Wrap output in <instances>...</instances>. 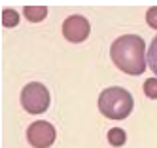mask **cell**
I'll list each match as a JSON object with an SVG mask.
<instances>
[{"instance_id": "obj_1", "label": "cell", "mask_w": 157, "mask_h": 148, "mask_svg": "<svg viewBox=\"0 0 157 148\" xmlns=\"http://www.w3.org/2000/svg\"><path fill=\"white\" fill-rule=\"evenodd\" d=\"M110 55L114 65L125 74L136 76L146 70V63H148L146 44L136 34H125V36L114 40L110 48Z\"/></svg>"}, {"instance_id": "obj_2", "label": "cell", "mask_w": 157, "mask_h": 148, "mask_svg": "<svg viewBox=\"0 0 157 148\" xmlns=\"http://www.w3.org/2000/svg\"><path fill=\"white\" fill-rule=\"evenodd\" d=\"M98 110L110 120H123L132 112V95L123 87H108L98 97Z\"/></svg>"}, {"instance_id": "obj_3", "label": "cell", "mask_w": 157, "mask_h": 148, "mask_svg": "<svg viewBox=\"0 0 157 148\" xmlns=\"http://www.w3.org/2000/svg\"><path fill=\"white\" fill-rule=\"evenodd\" d=\"M21 105L29 114H42L49 106V91L44 84L32 82L21 91Z\"/></svg>"}, {"instance_id": "obj_4", "label": "cell", "mask_w": 157, "mask_h": 148, "mask_svg": "<svg viewBox=\"0 0 157 148\" xmlns=\"http://www.w3.org/2000/svg\"><path fill=\"white\" fill-rule=\"evenodd\" d=\"M55 127L49 122H34L27 129V139L34 148H49L55 142Z\"/></svg>"}, {"instance_id": "obj_5", "label": "cell", "mask_w": 157, "mask_h": 148, "mask_svg": "<svg viewBox=\"0 0 157 148\" xmlns=\"http://www.w3.org/2000/svg\"><path fill=\"white\" fill-rule=\"evenodd\" d=\"M63 34L68 42H83L89 36V21L83 15H70L63 23Z\"/></svg>"}, {"instance_id": "obj_6", "label": "cell", "mask_w": 157, "mask_h": 148, "mask_svg": "<svg viewBox=\"0 0 157 148\" xmlns=\"http://www.w3.org/2000/svg\"><path fill=\"white\" fill-rule=\"evenodd\" d=\"M23 11H25V17L32 23H38L48 15V8H44V6H27Z\"/></svg>"}, {"instance_id": "obj_7", "label": "cell", "mask_w": 157, "mask_h": 148, "mask_svg": "<svg viewBox=\"0 0 157 148\" xmlns=\"http://www.w3.org/2000/svg\"><path fill=\"white\" fill-rule=\"evenodd\" d=\"M125 141H127V135H125V131H123V129L112 127L108 131V142L112 146H123V144H125Z\"/></svg>"}, {"instance_id": "obj_8", "label": "cell", "mask_w": 157, "mask_h": 148, "mask_svg": "<svg viewBox=\"0 0 157 148\" xmlns=\"http://www.w3.org/2000/svg\"><path fill=\"white\" fill-rule=\"evenodd\" d=\"M148 65L153 70V74L157 76V36L151 40L150 44V51H148Z\"/></svg>"}, {"instance_id": "obj_9", "label": "cell", "mask_w": 157, "mask_h": 148, "mask_svg": "<svg viewBox=\"0 0 157 148\" xmlns=\"http://www.w3.org/2000/svg\"><path fill=\"white\" fill-rule=\"evenodd\" d=\"M2 23L4 27H15L19 23V14L15 10H2Z\"/></svg>"}, {"instance_id": "obj_10", "label": "cell", "mask_w": 157, "mask_h": 148, "mask_svg": "<svg viewBox=\"0 0 157 148\" xmlns=\"http://www.w3.org/2000/svg\"><path fill=\"white\" fill-rule=\"evenodd\" d=\"M144 93L150 99H157V78H150L144 82Z\"/></svg>"}, {"instance_id": "obj_11", "label": "cell", "mask_w": 157, "mask_h": 148, "mask_svg": "<svg viewBox=\"0 0 157 148\" xmlns=\"http://www.w3.org/2000/svg\"><path fill=\"white\" fill-rule=\"evenodd\" d=\"M146 21L151 29H157V8H150L148 14H146Z\"/></svg>"}]
</instances>
